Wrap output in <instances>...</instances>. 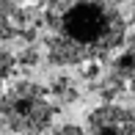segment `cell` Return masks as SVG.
<instances>
[{"instance_id": "cell-1", "label": "cell", "mask_w": 135, "mask_h": 135, "mask_svg": "<svg viewBox=\"0 0 135 135\" xmlns=\"http://www.w3.org/2000/svg\"><path fill=\"white\" fill-rule=\"evenodd\" d=\"M41 20L52 66L102 61L127 44V22L110 0H47Z\"/></svg>"}, {"instance_id": "cell-2", "label": "cell", "mask_w": 135, "mask_h": 135, "mask_svg": "<svg viewBox=\"0 0 135 135\" xmlns=\"http://www.w3.org/2000/svg\"><path fill=\"white\" fill-rule=\"evenodd\" d=\"M55 108L44 85L33 80H14L0 94V127L17 135H41L52 127Z\"/></svg>"}, {"instance_id": "cell-3", "label": "cell", "mask_w": 135, "mask_h": 135, "mask_svg": "<svg viewBox=\"0 0 135 135\" xmlns=\"http://www.w3.org/2000/svg\"><path fill=\"white\" fill-rule=\"evenodd\" d=\"M88 135H135V113L116 102H102L85 113Z\"/></svg>"}, {"instance_id": "cell-4", "label": "cell", "mask_w": 135, "mask_h": 135, "mask_svg": "<svg viewBox=\"0 0 135 135\" xmlns=\"http://www.w3.org/2000/svg\"><path fill=\"white\" fill-rule=\"evenodd\" d=\"M113 72H116V75H121V77L127 80V85L135 91V36H132V39H127L124 50L116 55Z\"/></svg>"}, {"instance_id": "cell-5", "label": "cell", "mask_w": 135, "mask_h": 135, "mask_svg": "<svg viewBox=\"0 0 135 135\" xmlns=\"http://www.w3.org/2000/svg\"><path fill=\"white\" fill-rule=\"evenodd\" d=\"M127 88H130L127 80H124L121 75H116L113 69H110L105 77H99V80H97V94L102 97V102H116L121 94H127Z\"/></svg>"}, {"instance_id": "cell-6", "label": "cell", "mask_w": 135, "mask_h": 135, "mask_svg": "<svg viewBox=\"0 0 135 135\" xmlns=\"http://www.w3.org/2000/svg\"><path fill=\"white\" fill-rule=\"evenodd\" d=\"M50 94L55 97V102L58 105H75L77 99H80V91H77V85L72 77H55L52 85H50Z\"/></svg>"}, {"instance_id": "cell-7", "label": "cell", "mask_w": 135, "mask_h": 135, "mask_svg": "<svg viewBox=\"0 0 135 135\" xmlns=\"http://www.w3.org/2000/svg\"><path fill=\"white\" fill-rule=\"evenodd\" d=\"M14 72H17V58L6 47H0V94L6 91V83L14 77Z\"/></svg>"}, {"instance_id": "cell-8", "label": "cell", "mask_w": 135, "mask_h": 135, "mask_svg": "<svg viewBox=\"0 0 135 135\" xmlns=\"http://www.w3.org/2000/svg\"><path fill=\"white\" fill-rule=\"evenodd\" d=\"M39 61H41V55H39V50H36V47H25V50L17 55V64L25 66V69H33Z\"/></svg>"}, {"instance_id": "cell-9", "label": "cell", "mask_w": 135, "mask_h": 135, "mask_svg": "<svg viewBox=\"0 0 135 135\" xmlns=\"http://www.w3.org/2000/svg\"><path fill=\"white\" fill-rule=\"evenodd\" d=\"M99 75H102L99 61H88V64L80 66V77H85V80H99Z\"/></svg>"}, {"instance_id": "cell-10", "label": "cell", "mask_w": 135, "mask_h": 135, "mask_svg": "<svg viewBox=\"0 0 135 135\" xmlns=\"http://www.w3.org/2000/svg\"><path fill=\"white\" fill-rule=\"evenodd\" d=\"M52 135H85V130H80L77 124H61L58 130H52Z\"/></svg>"}, {"instance_id": "cell-11", "label": "cell", "mask_w": 135, "mask_h": 135, "mask_svg": "<svg viewBox=\"0 0 135 135\" xmlns=\"http://www.w3.org/2000/svg\"><path fill=\"white\" fill-rule=\"evenodd\" d=\"M110 3H119V0H110Z\"/></svg>"}]
</instances>
